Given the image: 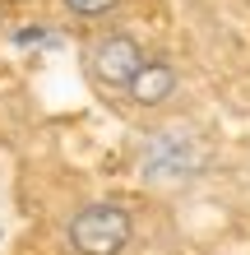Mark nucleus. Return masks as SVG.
<instances>
[{
    "label": "nucleus",
    "instance_id": "1",
    "mask_svg": "<svg viewBox=\"0 0 250 255\" xmlns=\"http://www.w3.org/2000/svg\"><path fill=\"white\" fill-rule=\"evenodd\" d=\"M70 255H125L135 246V214L121 200H88L65 223Z\"/></svg>",
    "mask_w": 250,
    "mask_h": 255
},
{
    "label": "nucleus",
    "instance_id": "2",
    "mask_svg": "<svg viewBox=\"0 0 250 255\" xmlns=\"http://www.w3.org/2000/svg\"><path fill=\"white\" fill-rule=\"evenodd\" d=\"M144 56H149V47L130 28H102L83 42V74L102 98H121L135 70L144 65Z\"/></svg>",
    "mask_w": 250,
    "mask_h": 255
},
{
    "label": "nucleus",
    "instance_id": "3",
    "mask_svg": "<svg viewBox=\"0 0 250 255\" xmlns=\"http://www.w3.org/2000/svg\"><path fill=\"white\" fill-rule=\"evenodd\" d=\"M176 93H181V65H176L167 51H149V56H144V65L135 70V79L125 84L121 98L135 112H163Z\"/></svg>",
    "mask_w": 250,
    "mask_h": 255
},
{
    "label": "nucleus",
    "instance_id": "4",
    "mask_svg": "<svg viewBox=\"0 0 250 255\" xmlns=\"http://www.w3.org/2000/svg\"><path fill=\"white\" fill-rule=\"evenodd\" d=\"M65 19H79V23H102L111 14H121L125 0H56Z\"/></svg>",
    "mask_w": 250,
    "mask_h": 255
}]
</instances>
